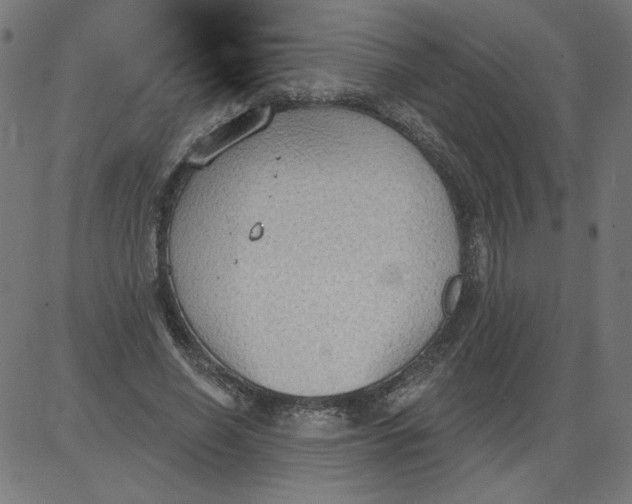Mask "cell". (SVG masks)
<instances>
[{
	"label": "cell",
	"instance_id": "6da1fadb",
	"mask_svg": "<svg viewBox=\"0 0 632 504\" xmlns=\"http://www.w3.org/2000/svg\"><path fill=\"white\" fill-rule=\"evenodd\" d=\"M263 119L264 114L253 109L223 123L198 143L194 158L202 160L211 157L232 142L253 131L262 123Z\"/></svg>",
	"mask_w": 632,
	"mask_h": 504
}]
</instances>
